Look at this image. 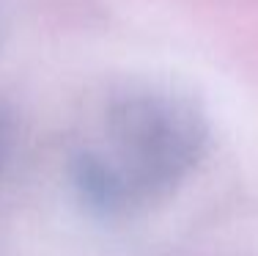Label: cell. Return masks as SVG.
Masks as SVG:
<instances>
[{"label": "cell", "mask_w": 258, "mask_h": 256, "mask_svg": "<svg viewBox=\"0 0 258 256\" xmlns=\"http://www.w3.org/2000/svg\"><path fill=\"white\" fill-rule=\"evenodd\" d=\"M99 146L72 163L80 198L99 215H129L170 196L201 163L204 113L170 91H129L107 105Z\"/></svg>", "instance_id": "1"}, {"label": "cell", "mask_w": 258, "mask_h": 256, "mask_svg": "<svg viewBox=\"0 0 258 256\" xmlns=\"http://www.w3.org/2000/svg\"><path fill=\"white\" fill-rule=\"evenodd\" d=\"M3 149H6V121L0 116V160H3Z\"/></svg>", "instance_id": "2"}]
</instances>
